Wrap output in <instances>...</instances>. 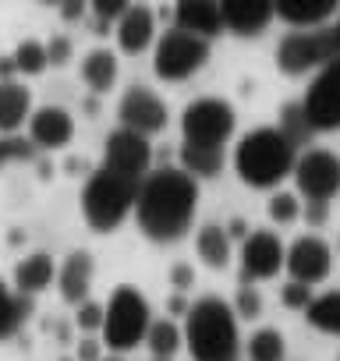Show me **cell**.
Listing matches in <instances>:
<instances>
[{"label": "cell", "mask_w": 340, "mask_h": 361, "mask_svg": "<svg viewBox=\"0 0 340 361\" xmlns=\"http://www.w3.org/2000/svg\"><path fill=\"white\" fill-rule=\"evenodd\" d=\"M199 209V180L188 177L181 166L149 170L138 185L135 220L138 231L156 245H174L188 234Z\"/></svg>", "instance_id": "6da1fadb"}, {"label": "cell", "mask_w": 340, "mask_h": 361, "mask_svg": "<svg viewBox=\"0 0 340 361\" xmlns=\"http://www.w3.org/2000/svg\"><path fill=\"white\" fill-rule=\"evenodd\" d=\"M181 336H185L192 361H241L245 340H241L238 315H234L231 301H224L217 294L192 301Z\"/></svg>", "instance_id": "7a4b0ae2"}, {"label": "cell", "mask_w": 340, "mask_h": 361, "mask_svg": "<svg viewBox=\"0 0 340 361\" xmlns=\"http://www.w3.org/2000/svg\"><path fill=\"white\" fill-rule=\"evenodd\" d=\"M298 159V149L277 131V128H252L234 145V173L245 188L255 192H277L280 180L291 177Z\"/></svg>", "instance_id": "3957f363"}, {"label": "cell", "mask_w": 340, "mask_h": 361, "mask_svg": "<svg viewBox=\"0 0 340 361\" xmlns=\"http://www.w3.org/2000/svg\"><path fill=\"white\" fill-rule=\"evenodd\" d=\"M138 185L142 180L135 177H121L114 170H92L85 188H82V216L85 224L96 231V234H114L128 213L135 209V199H138Z\"/></svg>", "instance_id": "277c9868"}, {"label": "cell", "mask_w": 340, "mask_h": 361, "mask_svg": "<svg viewBox=\"0 0 340 361\" xmlns=\"http://www.w3.org/2000/svg\"><path fill=\"white\" fill-rule=\"evenodd\" d=\"M152 322V308L145 301V294L131 283H121L110 301L103 305V326H99V343L114 354L135 350L145 340V329Z\"/></svg>", "instance_id": "5b68a950"}, {"label": "cell", "mask_w": 340, "mask_h": 361, "mask_svg": "<svg viewBox=\"0 0 340 361\" xmlns=\"http://www.w3.org/2000/svg\"><path fill=\"white\" fill-rule=\"evenodd\" d=\"M234 128H238V114L227 99L202 96V99H192L181 110V138L188 145L224 149L234 138Z\"/></svg>", "instance_id": "8992f818"}, {"label": "cell", "mask_w": 340, "mask_h": 361, "mask_svg": "<svg viewBox=\"0 0 340 361\" xmlns=\"http://www.w3.org/2000/svg\"><path fill=\"white\" fill-rule=\"evenodd\" d=\"M206 61H210V43L195 39L181 29H166L152 50V71L163 82H185L195 71H202Z\"/></svg>", "instance_id": "52a82bcc"}, {"label": "cell", "mask_w": 340, "mask_h": 361, "mask_svg": "<svg viewBox=\"0 0 340 361\" xmlns=\"http://www.w3.org/2000/svg\"><path fill=\"white\" fill-rule=\"evenodd\" d=\"M336 54V43H333V32L329 29H315V32H291L280 39L277 47V68L291 78L298 75H308V71H319L322 64H329Z\"/></svg>", "instance_id": "ba28073f"}, {"label": "cell", "mask_w": 340, "mask_h": 361, "mask_svg": "<svg viewBox=\"0 0 340 361\" xmlns=\"http://www.w3.org/2000/svg\"><path fill=\"white\" fill-rule=\"evenodd\" d=\"M305 121L312 131H336L340 128V57L322 64L301 96Z\"/></svg>", "instance_id": "9c48e42d"}, {"label": "cell", "mask_w": 340, "mask_h": 361, "mask_svg": "<svg viewBox=\"0 0 340 361\" xmlns=\"http://www.w3.org/2000/svg\"><path fill=\"white\" fill-rule=\"evenodd\" d=\"M291 177L298 195H305L308 202H329L340 192V156L329 149H308L294 159Z\"/></svg>", "instance_id": "30bf717a"}, {"label": "cell", "mask_w": 340, "mask_h": 361, "mask_svg": "<svg viewBox=\"0 0 340 361\" xmlns=\"http://www.w3.org/2000/svg\"><path fill=\"white\" fill-rule=\"evenodd\" d=\"M103 170H114L121 177L142 180L152 170V142L145 135H135L128 128H117L103 142Z\"/></svg>", "instance_id": "8fae6325"}, {"label": "cell", "mask_w": 340, "mask_h": 361, "mask_svg": "<svg viewBox=\"0 0 340 361\" xmlns=\"http://www.w3.org/2000/svg\"><path fill=\"white\" fill-rule=\"evenodd\" d=\"M284 269L291 273L294 283L315 287L329 276L333 269V248L319 238V234H301L287 252H284Z\"/></svg>", "instance_id": "7c38bea8"}, {"label": "cell", "mask_w": 340, "mask_h": 361, "mask_svg": "<svg viewBox=\"0 0 340 361\" xmlns=\"http://www.w3.org/2000/svg\"><path fill=\"white\" fill-rule=\"evenodd\" d=\"M284 241L273 231H252L241 241V283H255V280H273L284 269Z\"/></svg>", "instance_id": "4fadbf2b"}, {"label": "cell", "mask_w": 340, "mask_h": 361, "mask_svg": "<svg viewBox=\"0 0 340 361\" xmlns=\"http://www.w3.org/2000/svg\"><path fill=\"white\" fill-rule=\"evenodd\" d=\"M117 117H121V128L149 138L166 128V103L149 85H131L117 103Z\"/></svg>", "instance_id": "5bb4252c"}, {"label": "cell", "mask_w": 340, "mask_h": 361, "mask_svg": "<svg viewBox=\"0 0 340 361\" xmlns=\"http://www.w3.org/2000/svg\"><path fill=\"white\" fill-rule=\"evenodd\" d=\"M220 18L224 29L241 39L262 36L273 22V0H220Z\"/></svg>", "instance_id": "9a60e30c"}, {"label": "cell", "mask_w": 340, "mask_h": 361, "mask_svg": "<svg viewBox=\"0 0 340 361\" xmlns=\"http://www.w3.org/2000/svg\"><path fill=\"white\" fill-rule=\"evenodd\" d=\"M75 138V117L64 106H36L29 117V142L36 149H64Z\"/></svg>", "instance_id": "2e32d148"}, {"label": "cell", "mask_w": 340, "mask_h": 361, "mask_svg": "<svg viewBox=\"0 0 340 361\" xmlns=\"http://www.w3.org/2000/svg\"><path fill=\"white\" fill-rule=\"evenodd\" d=\"M174 29L195 36V39H217L224 32L220 0H181L174 8Z\"/></svg>", "instance_id": "e0dca14e"}, {"label": "cell", "mask_w": 340, "mask_h": 361, "mask_svg": "<svg viewBox=\"0 0 340 361\" xmlns=\"http://www.w3.org/2000/svg\"><path fill=\"white\" fill-rule=\"evenodd\" d=\"M156 39V11L145 4H128V11L117 22V47L128 57H138Z\"/></svg>", "instance_id": "ac0fdd59"}, {"label": "cell", "mask_w": 340, "mask_h": 361, "mask_svg": "<svg viewBox=\"0 0 340 361\" xmlns=\"http://www.w3.org/2000/svg\"><path fill=\"white\" fill-rule=\"evenodd\" d=\"M92 273H96V259H92V252H85V248H78V252H71L64 262H61V269H57V287H61V298L68 301V305H82V301H89V290H92Z\"/></svg>", "instance_id": "d6986e66"}, {"label": "cell", "mask_w": 340, "mask_h": 361, "mask_svg": "<svg viewBox=\"0 0 340 361\" xmlns=\"http://www.w3.org/2000/svg\"><path fill=\"white\" fill-rule=\"evenodd\" d=\"M336 15V0H273V18H284L294 29H326Z\"/></svg>", "instance_id": "ffe728a7"}, {"label": "cell", "mask_w": 340, "mask_h": 361, "mask_svg": "<svg viewBox=\"0 0 340 361\" xmlns=\"http://www.w3.org/2000/svg\"><path fill=\"white\" fill-rule=\"evenodd\" d=\"M54 276H57L54 255H50V252H32V255H25V259L15 262V273H11L15 294L36 298V294H43V290L54 283Z\"/></svg>", "instance_id": "44dd1931"}, {"label": "cell", "mask_w": 340, "mask_h": 361, "mask_svg": "<svg viewBox=\"0 0 340 361\" xmlns=\"http://www.w3.org/2000/svg\"><path fill=\"white\" fill-rule=\"evenodd\" d=\"M32 89L22 82H0V135H18L32 117Z\"/></svg>", "instance_id": "7402d4cb"}, {"label": "cell", "mask_w": 340, "mask_h": 361, "mask_svg": "<svg viewBox=\"0 0 340 361\" xmlns=\"http://www.w3.org/2000/svg\"><path fill=\"white\" fill-rule=\"evenodd\" d=\"M117 75H121V61L114 50L107 47H96L82 57V82L92 89V92H110L117 85Z\"/></svg>", "instance_id": "603a6c76"}, {"label": "cell", "mask_w": 340, "mask_h": 361, "mask_svg": "<svg viewBox=\"0 0 340 361\" xmlns=\"http://www.w3.org/2000/svg\"><path fill=\"white\" fill-rule=\"evenodd\" d=\"M195 252L210 269H227L231 266V238L220 224H206L195 234Z\"/></svg>", "instance_id": "cb8c5ba5"}, {"label": "cell", "mask_w": 340, "mask_h": 361, "mask_svg": "<svg viewBox=\"0 0 340 361\" xmlns=\"http://www.w3.org/2000/svg\"><path fill=\"white\" fill-rule=\"evenodd\" d=\"M29 312H32V298L15 294V287L0 280V340H11L29 319Z\"/></svg>", "instance_id": "d4e9b609"}, {"label": "cell", "mask_w": 340, "mask_h": 361, "mask_svg": "<svg viewBox=\"0 0 340 361\" xmlns=\"http://www.w3.org/2000/svg\"><path fill=\"white\" fill-rule=\"evenodd\" d=\"M181 159V170L195 180H206V177H217L224 170V149H206V145H181L178 152Z\"/></svg>", "instance_id": "484cf974"}, {"label": "cell", "mask_w": 340, "mask_h": 361, "mask_svg": "<svg viewBox=\"0 0 340 361\" xmlns=\"http://www.w3.org/2000/svg\"><path fill=\"white\" fill-rule=\"evenodd\" d=\"M241 357H248V361H287V340H284L280 329L262 326L245 340Z\"/></svg>", "instance_id": "4316f807"}, {"label": "cell", "mask_w": 340, "mask_h": 361, "mask_svg": "<svg viewBox=\"0 0 340 361\" xmlns=\"http://www.w3.org/2000/svg\"><path fill=\"white\" fill-rule=\"evenodd\" d=\"M305 319L312 329H319L326 336H340V290L315 294L305 308Z\"/></svg>", "instance_id": "83f0119b"}, {"label": "cell", "mask_w": 340, "mask_h": 361, "mask_svg": "<svg viewBox=\"0 0 340 361\" xmlns=\"http://www.w3.org/2000/svg\"><path fill=\"white\" fill-rule=\"evenodd\" d=\"M142 343L152 350V357H174L185 347V336H181V326L174 319H152Z\"/></svg>", "instance_id": "f1b7e54d"}, {"label": "cell", "mask_w": 340, "mask_h": 361, "mask_svg": "<svg viewBox=\"0 0 340 361\" xmlns=\"http://www.w3.org/2000/svg\"><path fill=\"white\" fill-rule=\"evenodd\" d=\"M294 149L298 145H308V138L315 135L312 131V124L305 121V110H301V103H284L280 106V128H277Z\"/></svg>", "instance_id": "f546056e"}, {"label": "cell", "mask_w": 340, "mask_h": 361, "mask_svg": "<svg viewBox=\"0 0 340 361\" xmlns=\"http://www.w3.org/2000/svg\"><path fill=\"white\" fill-rule=\"evenodd\" d=\"M11 61H15V71H18V75H43V71L50 68L47 47H43L40 39H22V43L15 47Z\"/></svg>", "instance_id": "4dcf8cb0"}, {"label": "cell", "mask_w": 340, "mask_h": 361, "mask_svg": "<svg viewBox=\"0 0 340 361\" xmlns=\"http://www.w3.org/2000/svg\"><path fill=\"white\" fill-rule=\"evenodd\" d=\"M266 213H269L273 224L287 227V224H294V220L301 216V202H298L294 192H273L269 202H266Z\"/></svg>", "instance_id": "1f68e13d"}, {"label": "cell", "mask_w": 340, "mask_h": 361, "mask_svg": "<svg viewBox=\"0 0 340 361\" xmlns=\"http://www.w3.org/2000/svg\"><path fill=\"white\" fill-rule=\"evenodd\" d=\"M36 156V145L22 135H0V166L8 163H22V159H32Z\"/></svg>", "instance_id": "d6a6232c"}, {"label": "cell", "mask_w": 340, "mask_h": 361, "mask_svg": "<svg viewBox=\"0 0 340 361\" xmlns=\"http://www.w3.org/2000/svg\"><path fill=\"white\" fill-rule=\"evenodd\" d=\"M234 315H238V322L241 319H248V322H255L259 315H262V294L252 287V283H241L238 287V298H234Z\"/></svg>", "instance_id": "836d02e7"}, {"label": "cell", "mask_w": 340, "mask_h": 361, "mask_svg": "<svg viewBox=\"0 0 340 361\" xmlns=\"http://www.w3.org/2000/svg\"><path fill=\"white\" fill-rule=\"evenodd\" d=\"M75 326H78L82 333H89V336H92V333H99V326H103V305H99V301H92V298H89V301H82V305L75 308Z\"/></svg>", "instance_id": "e575fe53"}, {"label": "cell", "mask_w": 340, "mask_h": 361, "mask_svg": "<svg viewBox=\"0 0 340 361\" xmlns=\"http://www.w3.org/2000/svg\"><path fill=\"white\" fill-rule=\"evenodd\" d=\"M89 11H92V22L114 25V22H121V15L128 11V0H92Z\"/></svg>", "instance_id": "d590c367"}, {"label": "cell", "mask_w": 340, "mask_h": 361, "mask_svg": "<svg viewBox=\"0 0 340 361\" xmlns=\"http://www.w3.org/2000/svg\"><path fill=\"white\" fill-rule=\"evenodd\" d=\"M312 298H315V294H312V287H305V283L287 280V283L280 287V301H284V308H291V312H305Z\"/></svg>", "instance_id": "8d00e7d4"}, {"label": "cell", "mask_w": 340, "mask_h": 361, "mask_svg": "<svg viewBox=\"0 0 340 361\" xmlns=\"http://www.w3.org/2000/svg\"><path fill=\"white\" fill-rule=\"evenodd\" d=\"M43 47H47V61H50L54 68H64V64L71 61V54H75V47H71L68 36H50Z\"/></svg>", "instance_id": "74e56055"}, {"label": "cell", "mask_w": 340, "mask_h": 361, "mask_svg": "<svg viewBox=\"0 0 340 361\" xmlns=\"http://www.w3.org/2000/svg\"><path fill=\"white\" fill-rule=\"evenodd\" d=\"M170 287H174L178 294H185L188 287H195V269L188 262H174V266H170Z\"/></svg>", "instance_id": "f35d334b"}, {"label": "cell", "mask_w": 340, "mask_h": 361, "mask_svg": "<svg viewBox=\"0 0 340 361\" xmlns=\"http://www.w3.org/2000/svg\"><path fill=\"white\" fill-rule=\"evenodd\" d=\"M103 350H107V347H103L96 336H82L78 347H75V361H103V357H107Z\"/></svg>", "instance_id": "ab89813d"}, {"label": "cell", "mask_w": 340, "mask_h": 361, "mask_svg": "<svg viewBox=\"0 0 340 361\" xmlns=\"http://www.w3.org/2000/svg\"><path fill=\"white\" fill-rule=\"evenodd\" d=\"M301 216H305L308 227H322L326 216H329V206H326V202H308V206L301 209Z\"/></svg>", "instance_id": "60d3db41"}, {"label": "cell", "mask_w": 340, "mask_h": 361, "mask_svg": "<svg viewBox=\"0 0 340 361\" xmlns=\"http://www.w3.org/2000/svg\"><path fill=\"white\" fill-rule=\"evenodd\" d=\"M188 308H192V301H188L185 294H178V290L166 298V312H170L166 319H174V315H188Z\"/></svg>", "instance_id": "b9f144b4"}, {"label": "cell", "mask_w": 340, "mask_h": 361, "mask_svg": "<svg viewBox=\"0 0 340 361\" xmlns=\"http://www.w3.org/2000/svg\"><path fill=\"white\" fill-rule=\"evenodd\" d=\"M61 18H64V22H82V18H85V4H78V0H68V4L61 8Z\"/></svg>", "instance_id": "7bdbcfd3"}, {"label": "cell", "mask_w": 340, "mask_h": 361, "mask_svg": "<svg viewBox=\"0 0 340 361\" xmlns=\"http://www.w3.org/2000/svg\"><path fill=\"white\" fill-rule=\"evenodd\" d=\"M224 231H227V238H231V241H234V238H238V241H245V238L252 234V231H248V224H245L241 216H238V220H231V227H224Z\"/></svg>", "instance_id": "ee69618b"}, {"label": "cell", "mask_w": 340, "mask_h": 361, "mask_svg": "<svg viewBox=\"0 0 340 361\" xmlns=\"http://www.w3.org/2000/svg\"><path fill=\"white\" fill-rule=\"evenodd\" d=\"M15 61H11V54L8 57H0V82H15Z\"/></svg>", "instance_id": "f6af8a7d"}, {"label": "cell", "mask_w": 340, "mask_h": 361, "mask_svg": "<svg viewBox=\"0 0 340 361\" xmlns=\"http://www.w3.org/2000/svg\"><path fill=\"white\" fill-rule=\"evenodd\" d=\"M329 32H333V43H336V54H340V15H336V25H329Z\"/></svg>", "instance_id": "bcb514c9"}, {"label": "cell", "mask_w": 340, "mask_h": 361, "mask_svg": "<svg viewBox=\"0 0 340 361\" xmlns=\"http://www.w3.org/2000/svg\"><path fill=\"white\" fill-rule=\"evenodd\" d=\"M103 361H124V357H117V354H110V357H103Z\"/></svg>", "instance_id": "7dc6e473"}, {"label": "cell", "mask_w": 340, "mask_h": 361, "mask_svg": "<svg viewBox=\"0 0 340 361\" xmlns=\"http://www.w3.org/2000/svg\"><path fill=\"white\" fill-rule=\"evenodd\" d=\"M152 361H174V357H152Z\"/></svg>", "instance_id": "c3c4849f"}, {"label": "cell", "mask_w": 340, "mask_h": 361, "mask_svg": "<svg viewBox=\"0 0 340 361\" xmlns=\"http://www.w3.org/2000/svg\"><path fill=\"white\" fill-rule=\"evenodd\" d=\"M336 252H340V238H336Z\"/></svg>", "instance_id": "681fc988"}, {"label": "cell", "mask_w": 340, "mask_h": 361, "mask_svg": "<svg viewBox=\"0 0 340 361\" xmlns=\"http://www.w3.org/2000/svg\"><path fill=\"white\" fill-rule=\"evenodd\" d=\"M336 361H340V354H336Z\"/></svg>", "instance_id": "f907efd6"}]
</instances>
